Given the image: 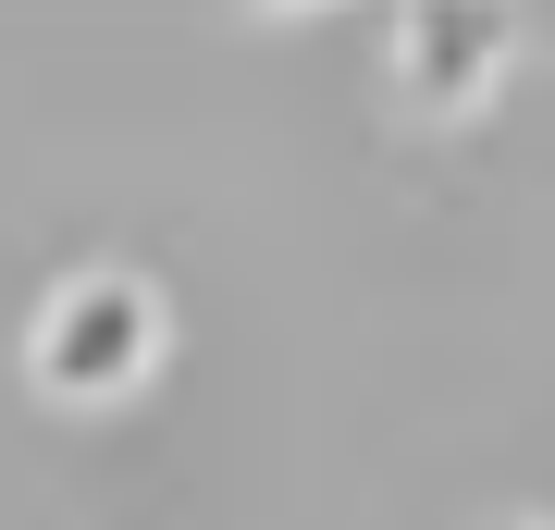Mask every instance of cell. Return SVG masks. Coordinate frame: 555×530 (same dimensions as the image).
<instances>
[{
	"instance_id": "obj_1",
	"label": "cell",
	"mask_w": 555,
	"mask_h": 530,
	"mask_svg": "<svg viewBox=\"0 0 555 530\" xmlns=\"http://www.w3.org/2000/svg\"><path fill=\"white\" fill-rule=\"evenodd\" d=\"M160 346H173V309H160V284L124 272V259H87V272H62L38 309H25V383L62 395V408L137 395L160 371Z\"/></svg>"
},
{
	"instance_id": "obj_2",
	"label": "cell",
	"mask_w": 555,
	"mask_h": 530,
	"mask_svg": "<svg viewBox=\"0 0 555 530\" xmlns=\"http://www.w3.org/2000/svg\"><path fill=\"white\" fill-rule=\"evenodd\" d=\"M518 50V13H494V0H408L396 13V99L420 124H456L481 112Z\"/></svg>"
},
{
	"instance_id": "obj_3",
	"label": "cell",
	"mask_w": 555,
	"mask_h": 530,
	"mask_svg": "<svg viewBox=\"0 0 555 530\" xmlns=\"http://www.w3.org/2000/svg\"><path fill=\"white\" fill-rule=\"evenodd\" d=\"M481 530H555V518H531V506H506V518H481Z\"/></svg>"
}]
</instances>
